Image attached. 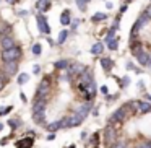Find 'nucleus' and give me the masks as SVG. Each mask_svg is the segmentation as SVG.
Segmentation results:
<instances>
[{"mask_svg": "<svg viewBox=\"0 0 151 148\" xmlns=\"http://www.w3.org/2000/svg\"><path fill=\"white\" fill-rule=\"evenodd\" d=\"M21 54H23V51H21V47H12V49H7L2 52V60L4 62H17L18 59L21 57Z\"/></svg>", "mask_w": 151, "mask_h": 148, "instance_id": "nucleus-1", "label": "nucleus"}, {"mask_svg": "<svg viewBox=\"0 0 151 148\" xmlns=\"http://www.w3.org/2000/svg\"><path fill=\"white\" fill-rule=\"evenodd\" d=\"M150 21H151V18H150V17H146V15H145V13L141 15V17L138 18V20H137V23L133 25V28H132V33H130V39L133 41V39H135V36H137V33H138V31H140V30H141V28H143V26H146V25H150Z\"/></svg>", "mask_w": 151, "mask_h": 148, "instance_id": "nucleus-2", "label": "nucleus"}, {"mask_svg": "<svg viewBox=\"0 0 151 148\" xmlns=\"http://www.w3.org/2000/svg\"><path fill=\"white\" fill-rule=\"evenodd\" d=\"M47 93H49V77H44L42 82H41L39 86H37L36 101H39V99H46L47 98Z\"/></svg>", "mask_w": 151, "mask_h": 148, "instance_id": "nucleus-3", "label": "nucleus"}, {"mask_svg": "<svg viewBox=\"0 0 151 148\" xmlns=\"http://www.w3.org/2000/svg\"><path fill=\"white\" fill-rule=\"evenodd\" d=\"M115 142H117V132L114 130V127H107L104 130V143L112 148V145H115Z\"/></svg>", "mask_w": 151, "mask_h": 148, "instance_id": "nucleus-4", "label": "nucleus"}, {"mask_svg": "<svg viewBox=\"0 0 151 148\" xmlns=\"http://www.w3.org/2000/svg\"><path fill=\"white\" fill-rule=\"evenodd\" d=\"M127 114H128V104H127V106H122V108H119L117 111H115L114 114L111 116V122H120V121H125Z\"/></svg>", "mask_w": 151, "mask_h": 148, "instance_id": "nucleus-5", "label": "nucleus"}, {"mask_svg": "<svg viewBox=\"0 0 151 148\" xmlns=\"http://www.w3.org/2000/svg\"><path fill=\"white\" fill-rule=\"evenodd\" d=\"M17 72H18L17 62H5V65H4V75L5 77H13Z\"/></svg>", "mask_w": 151, "mask_h": 148, "instance_id": "nucleus-6", "label": "nucleus"}, {"mask_svg": "<svg viewBox=\"0 0 151 148\" xmlns=\"http://www.w3.org/2000/svg\"><path fill=\"white\" fill-rule=\"evenodd\" d=\"M37 26H39L41 33H44V34L50 33V26H49V23H47V20H46L44 15H37Z\"/></svg>", "mask_w": 151, "mask_h": 148, "instance_id": "nucleus-7", "label": "nucleus"}, {"mask_svg": "<svg viewBox=\"0 0 151 148\" xmlns=\"http://www.w3.org/2000/svg\"><path fill=\"white\" fill-rule=\"evenodd\" d=\"M85 65H81V64H73V65L68 67V75L72 77H80L83 72H85Z\"/></svg>", "mask_w": 151, "mask_h": 148, "instance_id": "nucleus-8", "label": "nucleus"}, {"mask_svg": "<svg viewBox=\"0 0 151 148\" xmlns=\"http://www.w3.org/2000/svg\"><path fill=\"white\" fill-rule=\"evenodd\" d=\"M91 108H93L91 101H86L85 104H81L78 109H76V114H80L83 119H86V117H88V114H89V111H91Z\"/></svg>", "mask_w": 151, "mask_h": 148, "instance_id": "nucleus-9", "label": "nucleus"}, {"mask_svg": "<svg viewBox=\"0 0 151 148\" xmlns=\"http://www.w3.org/2000/svg\"><path fill=\"white\" fill-rule=\"evenodd\" d=\"M135 57L138 59V62H140L141 65H148V64H150V59H151L150 54H148L146 51H140V52H138Z\"/></svg>", "mask_w": 151, "mask_h": 148, "instance_id": "nucleus-10", "label": "nucleus"}, {"mask_svg": "<svg viewBox=\"0 0 151 148\" xmlns=\"http://www.w3.org/2000/svg\"><path fill=\"white\" fill-rule=\"evenodd\" d=\"M78 78H80V82H78V83H83V85H88V83H91V82H93V75H91V72H89L88 69H86L85 72H83L81 75L78 77Z\"/></svg>", "mask_w": 151, "mask_h": 148, "instance_id": "nucleus-11", "label": "nucleus"}, {"mask_svg": "<svg viewBox=\"0 0 151 148\" xmlns=\"http://www.w3.org/2000/svg\"><path fill=\"white\" fill-rule=\"evenodd\" d=\"M46 106H47V99H39V101H34L33 112H41V111H46Z\"/></svg>", "mask_w": 151, "mask_h": 148, "instance_id": "nucleus-12", "label": "nucleus"}, {"mask_svg": "<svg viewBox=\"0 0 151 148\" xmlns=\"http://www.w3.org/2000/svg\"><path fill=\"white\" fill-rule=\"evenodd\" d=\"M0 44H2V47H4V51H7V49H12V47H15V41L12 39L10 36H5V38H2V41H0Z\"/></svg>", "mask_w": 151, "mask_h": 148, "instance_id": "nucleus-13", "label": "nucleus"}, {"mask_svg": "<svg viewBox=\"0 0 151 148\" xmlns=\"http://www.w3.org/2000/svg\"><path fill=\"white\" fill-rule=\"evenodd\" d=\"M44 119H46V111H41V112H33V121H34V124L42 125V124H44Z\"/></svg>", "mask_w": 151, "mask_h": 148, "instance_id": "nucleus-14", "label": "nucleus"}, {"mask_svg": "<svg viewBox=\"0 0 151 148\" xmlns=\"http://www.w3.org/2000/svg\"><path fill=\"white\" fill-rule=\"evenodd\" d=\"M34 143V140L31 137H26L23 140H18L17 142V148H31V145Z\"/></svg>", "mask_w": 151, "mask_h": 148, "instance_id": "nucleus-15", "label": "nucleus"}, {"mask_svg": "<svg viewBox=\"0 0 151 148\" xmlns=\"http://www.w3.org/2000/svg\"><path fill=\"white\" fill-rule=\"evenodd\" d=\"M50 2L49 0H37V4H36V7H37V10H41V12H47L50 8Z\"/></svg>", "mask_w": 151, "mask_h": 148, "instance_id": "nucleus-16", "label": "nucleus"}, {"mask_svg": "<svg viewBox=\"0 0 151 148\" xmlns=\"http://www.w3.org/2000/svg\"><path fill=\"white\" fill-rule=\"evenodd\" d=\"M83 122V117L80 114H73V116H70V127H76V125H80Z\"/></svg>", "mask_w": 151, "mask_h": 148, "instance_id": "nucleus-17", "label": "nucleus"}, {"mask_svg": "<svg viewBox=\"0 0 151 148\" xmlns=\"http://www.w3.org/2000/svg\"><path fill=\"white\" fill-rule=\"evenodd\" d=\"M151 111V103H143V101H138V112L145 114V112H150Z\"/></svg>", "mask_w": 151, "mask_h": 148, "instance_id": "nucleus-18", "label": "nucleus"}, {"mask_svg": "<svg viewBox=\"0 0 151 148\" xmlns=\"http://www.w3.org/2000/svg\"><path fill=\"white\" fill-rule=\"evenodd\" d=\"M60 25H63V26L70 25V12L68 10H63L62 12V15H60Z\"/></svg>", "mask_w": 151, "mask_h": 148, "instance_id": "nucleus-19", "label": "nucleus"}, {"mask_svg": "<svg viewBox=\"0 0 151 148\" xmlns=\"http://www.w3.org/2000/svg\"><path fill=\"white\" fill-rule=\"evenodd\" d=\"M102 51H104V46H102L101 41H99V43H96L94 46L91 47V54H94V56H99V54H102Z\"/></svg>", "mask_w": 151, "mask_h": 148, "instance_id": "nucleus-20", "label": "nucleus"}, {"mask_svg": "<svg viewBox=\"0 0 151 148\" xmlns=\"http://www.w3.org/2000/svg\"><path fill=\"white\" fill-rule=\"evenodd\" d=\"M101 65H102V69H104L106 72H109V70L112 69V60L109 59V57H102V59H101Z\"/></svg>", "mask_w": 151, "mask_h": 148, "instance_id": "nucleus-21", "label": "nucleus"}, {"mask_svg": "<svg viewBox=\"0 0 151 148\" xmlns=\"http://www.w3.org/2000/svg\"><path fill=\"white\" fill-rule=\"evenodd\" d=\"M68 67H70V62H68V60H65V59L57 60V62H55V69H59V70H65V69H68Z\"/></svg>", "mask_w": 151, "mask_h": 148, "instance_id": "nucleus-22", "label": "nucleus"}, {"mask_svg": "<svg viewBox=\"0 0 151 148\" xmlns=\"http://www.w3.org/2000/svg\"><path fill=\"white\" fill-rule=\"evenodd\" d=\"M59 129H62L60 121H55V122H52V124L47 125V132H55V130H59Z\"/></svg>", "mask_w": 151, "mask_h": 148, "instance_id": "nucleus-23", "label": "nucleus"}, {"mask_svg": "<svg viewBox=\"0 0 151 148\" xmlns=\"http://www.w3.org/2000/svg\"><path fill=\"white\" fill-rule=\"evenodd\" d=\"M107 47L111 51H117V47H119V39L117 38H112V39L107 43Z\"/></svg>", "mask_w": 151, "mask_h": 148, "instance_id": "nucleus-24", "label": "nucleus"}, {"mask_svg": "<svg viewBox=\"0 0 151 148\" xmlns=\"http://www.w3.org/2000/svg\"><path fill=\"white\" fill-rule=\"evenodd\" d=\"M106 18H107V15H106V13H96L94 17L91 18V21H93V23H98V21H102V20H106Z\"/></svg>", "mask_w": 151, "mask_h": 148, "instance_id": "nucleus-25", "label": "nucleus"}, {"mask_svg": "<svg viewBox=\"0 0 151 148\" xmlns=\"http://www.w3.org/2000/svg\"><path fill=\"white\" fill-rule=\"evenodd\" d=\"M67 36H68V31L62 30V31L59 33V41H57V43H59V44H63V43H65V39H67Z\"/></svg>", "mask_w": 151, "mask_h": 148, "instance_id": "nucleus-26", "label": "nucleus"}, {"mask_svg": "<svg viewBox=\"0 0 151 148\" xmlns=\"http://www.w3.org/2000/svg\"><path fill=\"white\" fill-rule=\"evenodd\" d=\"M28 80H29V75L28 73H21L18 77V85H24V83H28Z\"/></svg>", "mask_w": 151, "mask_h": 148, "instance_id": "nucleus-27", "label": "nucleus"}, {"mask_svg": "<svg viewBox=\"0 0 151 148\" xmlns=\"http://www.w3.org/2000/svg\"><path fill=\"white\" fill-rule=\"evenodd\" d=\"M140 51H143V47H141V44L140 43H133V44H132V52H133V56H137V54L138 52H140Z\"/></svg>", "mask_w": 151, "mask_h": 148, "instance_id": "nucleus-28", "label": "nucleus"}, {"mask_svg": "<svg viewBox=\"0 0 151 148\" xmlns=\"http://www.w3.org/2000/svg\"><path fill=\"white\" fill-rule=\"evenodd\" d=\"M60 125H62V129H68L70 127V117L60 119Z\"/></svg>", "mask_w": 151, "mask_h": 148, "instance_id": "nucleus-29", "label": "nucleus"}, {"mask_svg": "<svg viewBox=\"0 0 151 148\" xmlns=\"http://www.w3.org/2000/svg\"><path fill=\"white\" fill-rule=\"evenodd\" d=\"M41 52H42L41 44H34V46H33V54H34V56H41Z\"/></svg>", "mask_w": 151, "mask_h": 148, "instance_id": "nucleus-30", "label": "nucleus"}, {"mask_svg": "<svg viewBox=\"0 0 151 148\" xmlns=\"http://www.w3.org/2000/svg\"><path fill=\"white\" fill-rule=\"evenodd\" d=\"M8 125H10L12 129H18V125H20V121H18V119H10V121H8Z\"/></svg>", "mask_w": 151, "mask_h": 148, "instance_id": "nucleus-31", "label": "nucleus"}, {"mask_svg": "<svg viewBox=\"0 0 151 148\" xmlns=\"http://www.w3.org/2000/svg\"><path fill=\"white\" fill-rule=\"evenodd\" d=\"M76 5H78V8L81 12H85L86 10V5H85V0H76Z\"/></svg>", "mask_w": 151, "mask_h": 148, "instance_id": "nucleus-32", "label": "nucleus"}, {"mask_svg": "<svg viewBox=\"0 0 151 148\" xmlns=\"http://www.w3.org/2000/svg\"><path fill=\"white\" fill-rule=\"evenodd\" d=\"M120 85H122V86H128V85H130V78H128V77H125V78H122Z\"/></svg>", "mask_w": 151, "mask_h": 148, "instance_id": "nucleus-33", "label": "nucleus"}, {"mask_svg": "<svg viewBox=\"0 0 151 148\" xmlns=\"http://www.w3.org/2000/svg\"><path fill=\"white\" fill-rule=\"evenodd\" d=\"M4 86H5V75H0V91L4 90Z\"/></svg>", "mask_w": 151, "mask_h": 148, "instance_id": "nucleus-34", "label": "nucleus"}, {"mask_svg": "<svg viewBox=\"0 0 151 148\" xmlns=\"http://www.w3.org/2000/svg\"><path fill=\"white\" fill-rule=\"evenodd\" d=\"M33 72H34V75H37V73L41 72V67H39V65H34V67H33Z\"/></svg>", "mask_w": 151, "mask_h": 148, "instance_id": "nucleus-35", "label": "nucleus"}, {"mask_svg": "<svg viewBox=\"0 0 151 148\" xmlns=\"http://www.w3.org/2000/svg\"><path fill=\"white\" fill-rule=\"evenodd\" d=\"M145 15H146V17H150V18H151V5H150V7L146 8V10H145Z\"/></svg>", "mask_w": 151, "mask_h": 148, "instance_id": "nucleus-36", "label": "nucleus"}, {"mask_svg": "<svg viewBox=\"0 0 151 148\" xmlns=\"http://www.w3.org/2000/svg\"><path fill=\"white\" fill-rule=\"evenodd\" d=\"M107 91H109L107 86H101V93H102V95H107Z\"/></svg>", "mask_w": 151, "mask_h": 148, "instance_id": "nucleus-37", "label": "nucleus"}, {"mask_svg": "<svg viewBox=\"0 0 151 148\" xmlns=\"http://www.w3.org/2000/svg\"><path fill=\"white\" fill-rule=\"evenodd\" d=\"M138 148H151V143H143V145H140Z\"/></svg>", "mask_w": 151, "mask_h": 148, "instance_id": "nucleus-38", "label": "nucleus"}, {"mask_svg": "<svg viewBox=\"0 0 151 148\" xmlns=\"http://www.w3.org/2000/svg\"><path fill=\"white\" fill-rule=\"evenodd\" d=\"M12 109H13V108H12V106H8V108H5V109H4V114H8V112H10Z\"/></svg>", "mask_w": 151, "mask_h": 148, "instance_id": "nucleus-39", "label": "nucleus"}, {"mask_svg": "<svg viewBox=\"0 0 151 148\" xmlns=\"http://www.w3.org/2000/svg\"><path fill=\"white\" fill-rule=\"evenodd\" d=\"M5 2H7V4H12V5H13V4H18L20 0H5Z\"/></svg>", "mask_w": 151, "mask_h": 148, "instance_id": "nucleus-40", "label": "nucleus"}, {"mask_svg": "<svg viewBox=\"0 0 151 148\" xmlns=\"http://www.w3.org/2000/svg\"><path fill=\"white\" fill-rule=\"evenodd\" d=\"M124 12H127V5H122L120 7V13H124Z\"/></svg>", "mask_w": 151, "mask_h": 148, "instance_id": "nucleus-41", "label": "nucleus"}, {"mask_svg": "<svg viewBox=\"0 0 151 148\" xmlns=\"http://www.w3.org/2000/svg\"><path fill=\"white\" fill-rule=\"evenodd\" d=\"M18 15H21V17H26V15H28V12H26V10H21Z\"/></svg>", "mask_w": 151, "mask_h": 148, "instance_id": "nucleus-42", "label": "nucleus"}, {"mask_svg": "<svg viewBox=\"0 0 151 148\" xmlns=\"http://www.w3.org/2000/svg\"><path fill=\"white\" fill-rule=\"evenodd\" d=\"M146 99H148V101H151V95H148V96H146Z\"/></svg>", "mask_w": 151, "mask_h": 148, "instance_id": "nucleus-43", "label": "nucleus"}, {"mask_svg": "<svg viewBox=\"0 0 151 148\" xmlns=\"http://www.w3.org/2000/svg\"><path fill=\"white\" fill-rule=\"evenodd\" d=\"M67 148H75V145H68V147H67Z\"/></svg>", "mask_w": 151, "mask_h": 148, "instance_id": "nucleus-44", "label": "nucleus"}, {"mask_svg": "<svg viewBox=\"0 0 151 148\" xmlns=\"http://www.w3.org/2000/svg\"><path fill=\"white\" fill-rule=\"evenodd\" d=\"M0 116H4V109H0Z\"/></svg>", "mask_w": 151, "mask_h": 148, "instance_id": "nucleus-45", "label": "nucleus"}, {"mask_svg": "<svg viewBox=\"0 0 151 148\" xmlns=\"http://www.w3.org/2000/svg\"><path fill=\"white\" fill-rule=\"evenodd\" d=\"M2 129H4V124H0V130H2Z\"/></svg>", "mask_w": 151, "mask_h": 148, "instance_id": "nucleus-46", "label": "nucleus"}, {"mask_svg": "<svg viewBox=\"0 0 151 148\" xmlns=\"http://www.w3.org/2000/svg\"><path fill=\"white\" fill-rule=\"evenodd\" d=\"M148 65H151V59H150V64H148Z\"/></svg>", "mask_w": 151, "mask_h": 148, "instance_id": "nucleus-47", "label": "nucleus"}, {"mask_svg": "<svg viewBox=\"0 0 151 148\" xmlns=\"http://www.w3.org/2000/svg\"><path fill=\"white\" fill-rule=\"evenodd\" d=\"M85 2H91V0H85Z\"/></svg>", "mask_w": 151, "mask_h": 148, "instance_id": "nucleus-48", "label": "nucleus"}, {"mask_svg": "<svg viewBox=\"0 0 151 148\" xmlns=\"http://www.w3.org/2000/svg\"><path fill=\"white\" fill-rule=\"evenodd\" d=\"M125 2H132V0H125Z\"/></svg>", "mask_w": 151, "mask_h": 148, "instance_id": "nucleus-49", "label": "nucleus"}]
</instances>
